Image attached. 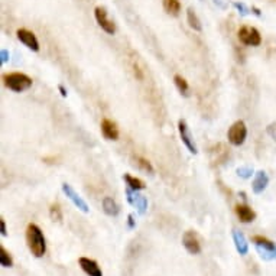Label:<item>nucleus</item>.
<instances>
[{
	"mask_svg": "<svg viewBox=\"0 0 276 276\" xmlns=\"http://www.w3.org/2000/svg\"><path fill=\"white\" fill-rule=\"evenodd\" d=\"M26 244L29 252L35 258H42L47 252V243H45V236L39 225L35 223H29L26 227Z\"/></svg>",
	"mask_w": 276,
	"mask_h": 276,
	"instance_id": "nucleus-1",
	"label": "nucleus"
},
{
	"mask_svg": "<svg viewBox=\"0 0 276 276\" xmlns=\"http://www.w3.org/2000/svg\"><path fill=\"white\" fill-rule=\"evenodd\" d=\"M4 86L13 93H23L32 87V78L23 72H9L3 75Z\"/></svg>",
	"mask_w": 276,
	"mask_h": 276,
	"instance_id": "nucleus-2",
	"label": "nucleus"
},
{
	"mask_svg": "<svg viewBox=\"0 0 276 276\" xmlns=\"http://www.w3.org/2000/svg\"><path fill=\"white\" fill-rule=\"evenodd\" d=\"M247 138V126L243 120H237L234 121L227 132V139L233 146H240L244 143Z\"/></svg>",
	"mask_w": 276,
	"mask_h": 276,
	"instance_id": "nucleus-3",
	"label": "nucleus"
},
{
	"mask_svg": "<svg viewBox=\"0 0 276 276\" xmlns=\"http://www.w3.org/2000/svg\"><path fill=\"white\" fill-rule=\"evenodd\" d=\"M237 36H239V41L243 45H247V47H259L262 44L260 32L256 28L249 26V25L242 26L237 32Z\"/></svg>",
	"mask_w": 276,
	"mask_h": 276,
	"instance_id": "nucleus-4",
	"label": "nucleus"
},
{
	"mask_svg": "<svg viewBox=\"0 0 276 276\" xmlns=\"http://www.w3.org/2000/svg\"><path fill=\"white\" fill-rule=\"evenodd\" d=\"M178 132H179V138H181L182 143L185 145V148H187L191 154L197 155V154H198L197 145H195L194 138H192V135H191V132H190V127H188V124H187V121H185L184 119H179V120H178Z\"/></svg>",
	"mask_w": 276,
	"mask_h": 276,
	"instance_id": "nucleus-5",
	"label": "nucleus"
},
{
	"mask_svg": "<svg viewBox=\"0 0 276 276\" xmlns=\"http://www.w3.org/2000/svg\"><path fill=\"white\" fill-rule=\"evenodd\" d=\"M208 156H210L211 166H220L228 159L230 151L224 143H216L208 149Z\"/></svg>",
	"mask_w": 276,
	"mask_h": 276,
	"instance_id": "nucleus-6",
	"label": "nucleus"
},
{
	"mask_svg": "<svg viewBox=\"0 0 276 276\" xmlns=\"http://www.w3.org/2000/svg\"><path fill=\"white\" fill-rule=\"evenodd\" d=\"M182 244L191 255H200L201 253V242L195 231L188 230L182 234Z\"/></svg>",
	"mask_w": 276,
	"mask_h": 276,
	"instance_id": "nucleus-7",
	"label": "nucleus"
},
{
	"mask_svg": "<svg viewBox=\"0 0 276 276\" xmlns=\"http://www.w3.org/2000/svg\"><path fill=\"white\" fill-rule=\"evenodd\" d=\"M94 17H96L99 26H100L106 34L114 35V32H116V26H114L113 20L109 19L106 7H103V6H97V7L94 9Z\"/></svg>",
	"mask_w": 276,
	"mask_h": 276,
	"instance_id": "nucleus-8",
	"label": "nucleus"
},
{
	"mask_svg": "<svg viewBox=\"0 0 276 276\" xmlns=\"http://www.w3.org/2000/svg\"><path fill=\"white\" fill-rule=\"evenodd\" d=\"M62 192L68 197V200H69L78 210H81L83 213H88V211H90L87 203L81 198V195H80L68 182H64V184H62Z\"/></svg>",
	"mask_w": 276,
	"mask_h": 276,
	"instance_id": "nucleus-9",
	"label": "nucleus"
},
{
	"mask_svg": "<svg viewBox=\"0 0 276 276\" xmlns=\"http://www.w3.org/2000/svg\"><path fill=\"white\" fill-rule=\"evenodd\" d=\"M16 36H17V39H19L25 47H28L29 50H32V51H35V52L39 51V41H38L36 35H35L32 31H28V29H25V28H20V29L16 31Z\"/></svg>",
	"mask_w": 276,
	"mask_h": 276,
	"instance_id": "nucleus-10",
	"label": "nucleus"
},
{
	"mask_svg": "<svg viewBox=\"0 0 276 276\" xmlns=\"http://www.w3.org/2000/svg\"><path fill=\"white\" fill-rule=\"evenodd\" d=\"M78 265L83 269L84 274H87L88 276H103V272L99 266V263L90 258H80L78 259Z\"/></svg>",
	"mask_w": 276,
	"mask_h": 276,
	"instance_id": "nucleus-11",
	"label": "nucleus"
},
{
	"mask_svg": "<svg viewBox=\"0 0 276 276\" xmlns=\"http://www.w3.org/2000/svg\"><path fill=\"white\" fill-rule=\"evenodd\" d=\"M100 129H102V135L107 139V140H117L119 136H120V132H119V127L117 124L110 120V119H103L102 120V124H100Z\"/></svg>",
	"mask_w": 276,
	"mask_h": 276,
	"instance_id": "nucleus-12",
	"label": "nucleus"
},
{
	"mask_svg": "<svg viewBox=\"0 0 276 276\" xmlns=\"http://www.w3.org/2000/svg\"><path fill=\"white\" fill-rule=\"evenodd\" d=\"M234 213H236L237 219L242 223L247 224V223H252V221L256 220V213L247 204H237L234 207Z\"/></svg>",
	"mask_w": 276,
	"mask_h": 276,
	"instance_id": "nucleus-13",
	"label": "nucleus"
},
{
	"mask_svg": "<svg viewBox=\"0 0 276 276\" xmlns=\"http://www.w3.org/2000/svg\"><path fill=\"white\" fill-rule=\"evenodd\" d=\"M269 185V176L266 175L265 171H258L255 173V179L252 182V190L255 194H260L266 190V187Z\"/></svg>",
	"mask_w": 276,
	"mask_h": 276,
	"instance_id": "nucleus-14",
	"label": "nucleus"
},
{
	"mask_svg": "<svg viewBox=\"0 0 276 276\" xmlns=\"http://www.w3.org/2000/svg\"><path fill=\"white\" fill-rule=\"evenodd\" d=\"M233 240H234L236 250H237L242 256L247 255V252H249V244H247V240H246L244 234L240 233V231H237V230H233Z\"/></svg>",
	"mask_w": 276,
	"mask_h": 276,
	"instance_id": "nucleus-15",
	"label": "nucleus"
},
{
	"mask_svg": "<svg viewBox=\"0 0 276 276\" xmlns=\"http://www.w3.org/2000/svg\"><path fill=\"white\" fill-rule=\"evenodd\" d=\"M123 179H124L127 188H130V190H133V191H142V190L146 188V185H145V182H143L142 179H139V178H136V176H132L130 173H124V175H123Z\"/></svg>",
	"mask_w": 276,
	"mask_h": 276,
	"instance_id": "nucleus-16",
	"label": "nucleus"
},
{
	"mask_svg": "<svg viewBox=\"0 0 276 276\" xmlns=\"http://www.w3.org/2000/svg\"><path fill=\"white\" fill-rule=\"evenodd\" d=\"M102 204H103V210H104V213H106L107 216L116 217V216L119 214V211H120L119 204H117L111 197H104Z\"/></svg>",
	"mask_w": 276,
	"mask_h": 276,
	"instance_id": "nucleus-17",
	"label": "nucleus"
},
{
	"mask_svg": "<svg viewBox=\"0 0 276 276\" xmlns=\"http://www.w3.org/2000/svg\"><path fill=\"white\" fill-rule=\"evenodd\" d=\"M162 6H164V10L171 16H178L181 12L179 0H162Z\"/></svg>",
	"mask_w": 276,
	"mask_h": 276,
	"instance_id": "nucleus-18",
	"label": "nucleus"
},
{
	"mask_svg": "<svg viewBox=\"0 0 276 276\" xmlns=\"http://www.w3.org/2000/svg\"><path fill=\"white\" fill-rule=\"evenodd\" d=\"M187 20H188V25H190V28H191V29L197 31V32H201V31H203L201 20L198 19L197 13H195L191 7L187 10Z\"/></svg>",
	"mask_w": 276,
	"mask_h": 276,
	"instance_id": "nucleus-19",
	"label": "nucleus"
},
{
	"mask_svg": "<svg viewBox=\"0 0 276 276\" xmlns=\"http://www.w3.org/2000/svg\"><path fill=\"white\" fill-rule=\"evenodd\" d=\"M132 206H135L138 208L139 214H145L146 208H148V200H146V197L138 194V191H133V204Z\"/></svg>",
	"mask_w": 276,
	"mask_h": 276,
	"instance_id": "nucleus-20",
	"label": "nucleus"
},
{
	"mask_svg": "<svg viewBox=\"0 0 276 276\" xmlns=\"http://www.w3.org/2000/svg\"><path fill=\"white\" fill-rule=\"evenodd\" d=\"M173 83H175V86H176V88H178V91L182 94V96H188L190 94V86H188V81L182 77V75H179V74H176L175 77H173Z\"/></svg>",
	"mask_w": 276,
	"mask_h": 276,
	"instance_id": "nucleus-21",
	"label": "nucleus"
},
{
	"mask_svg": "<svg viewBox=\"0 0 276 276\" xmlns=\"http://www.w3.org/2000/svg\"><path fill=\"white\" fill-rule=\"evenodd\" d=\"M133 161H135V165L139 166V169L148 172L149 175H154L155 173V169L152 164L146 159V158H142V156H133Z\"/></svg>",
	"mask_w": 276,
	"mask_h": 276,
	"instance_id": "nucleus-22",
	"label": "nucleus"
},
{
	"mask_svg": "<svg viewBox=\"0 0 276 276\" xmlns=\"http://www.w3.org/2000/svg\"><path fill=\"white\" fill-rule=\"evenodd\" d=\"M0 265L3 268H12L13 266V258L12 255L4 249V246H0Z\"/></svg>",
	"mask_w": 276,
	"mask_h": 276,
	"instance_id": "nucleus-23",
	"label": "nucleus"
},
{
	"mask_svg": "<svg viewBox=\"0 0 276 276\" xmlns=\"http://www.w3.org/2000/svg\"><path fill=\"white\" fill-rule=\"evenodd\" d=\"M50 217H51V220L56 221V223L62 221V210H61V206L58 203H54L50 207Z\"/></svg>",
	"mask_w": 276,
	"mask_h": 276,
	"instance_id": "nucleus-24",
	"label": "nucleus"
},
{
	"mask_svg": "<svg viewBox=\"0 0 276 276\" xmlns=\"http://www.w3.org/2000/svg\"><path fill=\"white\" fill-rule=\"evenodd\" d=\"M237 175L242 178H250L253 175V168L250 166H240L237 168Z\"/></svg>",
	"mask_w": 276,
	"mask_h": 276,
	"instance_id": "nucleus-25",
	"label": "nucleus"
},
{
	"mask_svg": "<svg viewBox=\"0 0 276 276\" xmlns=\"http://www.w3.org/2000/svg\"><path fill=\"white\" fill-rule=\"evenodd\" d=\"M266 133L274 139L276 142V121L275 123H271V124H268V127H266Z\"/></svg>",
	"mask_w": 276,
	"mask_h": 276,
	"instance_id": "nucleus-26",
	"label": "nucleus"
},
{
	"mask_svg": "<svg viewBox=\"0 0 276 276\" xmlns=\"http://www.w3.org/2000/svg\"><path fill=\"white\" fill-rule=\"evenodd\" d=\"M0 225H1V236L4 237L7 234V230H6V221L3 217H0Z\"/></svg>",
	"mask_w": 276,
	"mask_h": 276,
	"instance_id": "nucleus-27",
	"label": "nucleus"
},
{
	"mask_svg": "<svg viewBox=\"0 0 276 276\" xmlns=\"http://www.w3.org/2000/svg\"><path fill=\"white\" fill-rule=\"evenodd\" d=\"M0 56H1V59H0V61H1V64H4V62H6V61L9 59V52H7L6 50H1V52H0Z\"/></svg>",
	"mask_w": 276,
	"mask_h": 276,
	"instance_id": "nucleus-28",
	"label": "nucleus"
},
{
	"mask_svg": "<svg viewBox=\"0 0 276 276\" xmlns=\"http://www.w3.org/2000/svg\"><path fill=\"white\" fill-rule=\"evenodd\" d=\"M127 224H129L130 228H135V227H136V223L133 220V214H129V216H127Z\"/></svg>",
	"mask_w": 276,
	"mask_h": 276,
	"instance_id": "nucleus-29",
	"label": "nucleus"
},
{
	"mask_svg": "<svg viewBox=\"0 0 276 276\" xmlns=\"http://www.w3.org/2000/svg\"><path fill=\"white\" fill-rule=\"evenodd\" d=\"M58 90H59V93H61V96H62V97H67V94H68V93H67V88H65L62 84H59V86H58Z\"/></svg>",
	"mask_w": 276,
	"mask_h": 276,
	"instance_id": "nucleus-30",
	"label": "nucleus"
},
{
	"mask_svg": "<svg viewBox=\"0 0 276 276\" xmlns=\"http://www.w3.org/2000/svg\"><path fill=\"white\" fill-rule=\"evenodd\" d=\"M42 161H44L45 164H55L56 159H55V158H44Z\"/></svg>",
	"mask_w": 276,
	"mask_h": 276,
	"instance_id": "nucleus-31",
	"label": "nucleus"
}]
</instances>
